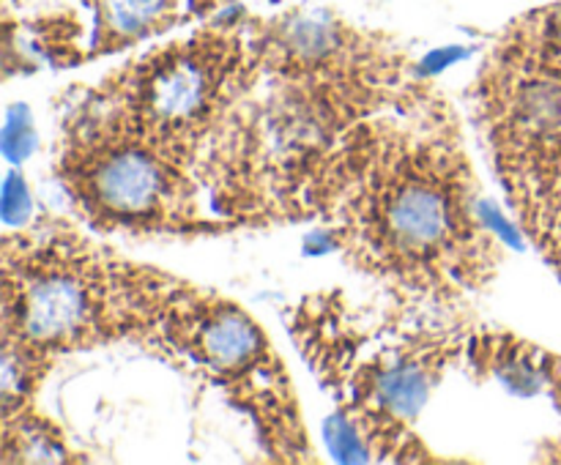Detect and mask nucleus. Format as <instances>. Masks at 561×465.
Wrapping results in <instances>:
<instances>
[{
	"label": "nucleus",
	"mask_w": 561,
	"mask_h": 465,
	"mask_svg": "<svg viewBox=\"0 0 561 465\" xmlns=\"http://www.w3.org/2000/svg\"><path fill=\"white\" fill-rule=\"evenodd\" d=\"M299 219H318L403 310H460L504 263L463 131L433 85L340 135L301 181Z\"/></svg>",
	"instance_id": "1"
},
{
	"label": "nucleus",
	"mask_w": 561,
	"mask_h": 465,
	"mask_svg": "<svg viewBox=\"0 0 561 465\" xmlns=\"http://www.w3.org/2000/svg\"><path fill=\"white\" fill-rule=\"evenodd\" d=\"M3 463H80L85 460L71 449L64 430L47 419L36 403L3 408V435H0Z\"/></svg>",
	"instance_id": "7"
},
{
	"label": "nucleus",
	"mask_w": 561,
	"mask_h": 465,
	"mask_svg": "<svg viewBox=\"0 0 561 465\" xmlns=\"http://www.w3.org/2000/svg\"><path fill=\"white\" fill-rule=\"evenodd\" d=\"M55 178L77 217L99 233L206 235L228 230L203 206L208 191L195 162L80 104L60 126Z\"/></svg>",
	"instance_id": "4"
},
{
	"label": "nucleus",
	"mask_w": 561,
	"mask_h": 465,
	"mask_svg": "<svg viewBox=\"0 0 561 465\" xmlns=\"http://www.w3.org/2000/svg\"><path fill=\"white\" fill-rule=\"evenodd\" d=\"M91 16L85 60L121 55L173 31L184 0H82Z\"/></svg>",
	"instance_id": "6"
},
{
	"label": "nucleus",
	"mask_w": 561,
	"mask_h": 465,
	"mask_svg": "<svg viewBox=\"0 0 561 465\" xmlns=\"http://www.w3.org/2000/svg\"><path fill=\"white\" fill-rule=\"evenodd\" d=\"M233 0H186V9L192 16H211L214 11H222Z\"/></svg>",
	"instance_id": "8"
},
{
	"label": "nucleus",
	"mask_w": 561,
	"mask_h": 465,
	"mask_svg": "<svg viewBox=\"0 0 561 465\" xmlns=\"http://www.w3.org/2000/svg\"><path fill=\"white\" fill-rule=\"evenodd\" d=\"M179 284L66 219H36L3 239V356L49 372L60 356L99 345H151Z\"/></svg>",
	"instance_id": "2"
},
{
	"label": "nucleus",
	"mask_w": 561,
	"mask_h": 465,
	"mask_svg": "<svg viewBox=\"0 0 561 465\" xmlns=\"http://www.w3.org/2000/svg\"><path fill=\"white\" fill-rule=\"evenodd\" d=\"M255 82L244 11H236L126 60L77 104L181 153L203 173L214 140Z\"/></svg>",
	"instance_id": "3"
},
{
	"label": "nucleus",
	"mask_w": 561,
	"mask_h": 465,
	"mask_svg": "<svg viewBox=\"0 0 561 465\" xmlns=\"http://www.w3.org/2000/svg\"><path fill=\"white\" fill-rule=\"evenodd\" d=\"M151 350L186 364L255 419L274 460H312L288 370L261 323L222 293L181 279Z\"/></svg>",
	"instance_id": "5"
}]
</instances>
